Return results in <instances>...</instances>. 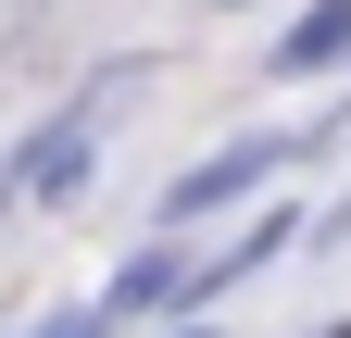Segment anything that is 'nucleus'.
<instances>
[{
    "instance_id": "1",
    "label": "nucleus",
    "mask_w": 351,
    "mask_h": 338,
    "mask_svg": "<svg viewBox=\"0 0 351 338\" xmlns=\"http://www.w3.org/2000/svg\"><path fill=\"white\" fill-rule=\"evenodd\" d=\"M263 163H276V138H239V151H213L189 188H163V213H176V226H189V213H213V200H239V188L263 176Z\"/></svg>"
},
{
    "instance_id": "2",
    "label": "nucleus",
    "mask_w": 351,
    "mask_h": 338,
    "mask_svg": "<svg viewBox=\"0 0 351 338\" xmlns=\"http://www.w3.org/2000/svg\"><path fill=\"white\" fill-rule=\"evenodd\" d=\"M339 51H351V0H326V13H301V25L276 38V63H289V75H314V63H339Z\"/></svg>"
},
{
    "instance_id": "4",
    "label": "nucleus",
    "mask_w": 351,
    "mask_h": 338,
    "mask_svg": "<svg viewBox=\"0 0 351 338\" xmlns=\"http://www.w3.org/2000/svg\"><path fill=\"white\" fill-rule=\"evenodd\" d=\"M326 338H351V326H326Z\"/></svg>"
},
{
    "instance_id": "3",
    "label": "nucleus",
    "mask_w": 351,
    "mask_h": 338,
    "mask_svg": "<svg viewBox=\"0 0 351 338\" xmlns=\"http://www.w3.org/2000/svg\"><path fill=\"white\" fill-rule=\"evenodd\" d=\"M51 338H101V326H51Z\"/></svg>"
}]
</instances>
